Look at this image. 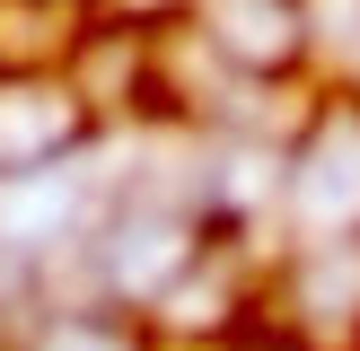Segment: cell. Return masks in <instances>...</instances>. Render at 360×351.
<instances>
[{
	"mask_svg": "<svg viewBox=\"0 0 360 351\" xmlns=\"http://www.w3.org/2000/svg\"><path fill=\"white\" fill-rule=\"evenodd\" d=\"M246 351H308V343H290V333H273V343H246Z\"/></svg>",
	"mask_w": 360,
	"mask_h": 351,
	"instance_id": "obj_10",
	"label": "cell"
},
{
	"mask_svg": "<svg viewBox=\"0 0 360 351\" xmlns=\"http://www.w3.org/2000/svg\"><path fill=\"white\" fill-rule=\"evenodd\" d=\"M202 44L220 53L229 79H290L308 53V18H299V0H211Z\"/></svg>",
	"mask_w": 360,
	"mask_h": 351,
	"instance_id": "obj_5",
	"label": "cell"
},
{
	"mask_svg": "<svg viewBox=\"0 0 360 351\" xmlns=\"http://www.w3.org/2000/svg\"><path fill=\"white\" fill-rule=\"evenodd\" d=\"M193 0H97V27H123V35H167Z\"/></svg>",
	"mask_w": 360,
	"mask_h": 351,
	"instance_id": "obj_9",
	"label": "cell"
},
{
	"mask_svg": "<svg viewBox=\"0 0 360 351\" xmlns=\"http://www.w3.org/2000/svg\"><path fill=\"white\" fill-rule=\"evenodd\" d=\"M290 211L326 237H360V97H316L299 123V150L281 167Z\"/></svg>",
	"mask_w": 360,
	"mask_h": 351,
	"instance_id": "obj_2",
	"label": "cell"
},
{
	"mask_svg": "<svg viewBox=\"0 0 360 351\" xmlns=\"http://www.w3.org/2000/svg\"><path fill=\"white\" fill-rule=\"evenodd\" d=\"M202 246H211L202 211L123 193V202L79 237V255H88V272H97V307H105V298H115V307H158V290H167Z\"/></svg>",
	"mask_w": 360,
	"mask_h": 351,
	"instance_id": "obj_1",
	"label": "cell"
},
{
	"mask_svg": "<svg viewBox=\"0 0 360 351\" xmlns=\"http://www.w3.org/2000/svg\"><path fill=\"white\" fill-rule=\"evenodd\" d=\"M97 27V0H0V79H62Z\"/></svg>",
	"mask_w": 360,
	"mask_h": 351,
	"instance_id": "obj_6",
	"label": "cell"
},
{
	"mask_svg": "<svg viewBox=\"0 0 360 351\" xmlns=\"http://www.w3.org/2000/svg\"><path fill=\"white\" fill-rule=\"evenodd\" d=\"M290 307V343L308 351H360V237H326L290 263L281 281Z\"/></svg>",
	"mask_w": 360,
	"mask_h": 351,
	"instance_id": "obj_4",
	"label": "cell"
},
{
	"mask_svg": "<svg viewBox=\"0 0 360 351\" xmlns=\"http://www.w3.org/2000/svg\"><path fill=\"white\" fill-rule=\"evenodd\" d=\"M97 140V114L70 79H0V185L53 176Z\"/></svg>",
	"mask_w": 360,
	"mask_h": 351,
	"instance_id": "obj_3",
	"label": "cell"
},
{
	"mask_svg": "<svg viewBox=\"0 0 360 351\" xmlns=\"http://www.w3.org/2000/svg\"><path fill=\"white\" fill-rule=\"evenodd\" d=\"M18 351H141V333L115 307H53L35 325V343H18Z\"/></svg>",
	"mask_w": 360,
	"mask_h": 351,
	"instance_id": "obj_8",
	"label": "cell"
},
{
	"mask_svg": "<svg viewBox=\"0 0 360 351\" xmlns=\"http://www.w3.org/2000/svg\"><path fill=\"white\" fill-rule=\"evenodd\" d=\"M238 307H246V281H238V263H229V246L211 237L202 255L158 290L150 325L176 333V343H220V333H238Z\"/></svg>",
	"mask_w": 360,
	"mask_h": 351,
	"instance_id": "obj_7",
	"label": "cell"
}]
</instances>
